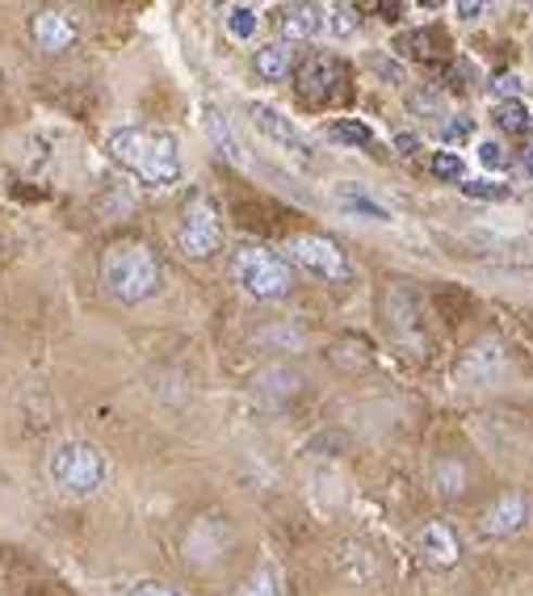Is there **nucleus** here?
Listing matches in <instances>:
<instances>
[{
  "instance_id": "obj_1",
  "label": "nucleus",
  "mask_w": 533,
  "mask_h": 596,
  "mask_svg": "<svg viewBox=\"0 0 533 596\" xmlns=\"http://www.w3.org/2000/svg\"><path fill=\"white\" fill-rule=\"evenodd\" d=\"M105 152L143 186L168 189L181 181V143L164 126H118L105 135Z\"/></svg>"
},
{
  "instance_id": "obj_2",
  "label": "nucleus",
  "mask_w": 533,
  "mask_h": 596,
  "mask_svg": "<svg viewBox=\"0 0 533 596\" xmlns=\"http://www.w3.org/2000/svg\"><path fill=\"white\" fill-rule=\"evenodd\" d=\"M101 282L118 303H143L164 286V265L148 244L123 240L101 256Z\"/></svg>"
},
{
  "instance_id": "obj_3",
  "label": "nucleus",
  "mask_w": 533,
  "mask_h": 596,
  "mask_svg": "<svg viewBox=\"0 0 533 596\" xmlns=\"http://www.w3.org/2000/svg\"><path fill=\"white\" fill-rule=\"evenodd\" d=\"M231 274H236V286L256 299V303H274V299H285L290 294V265H285L278 252L261 249V244H249V249L236 252V265H231Z\"/></svg>"
},
{
  "instance_id": "obj_4",
  "label": "nucleus",
  "mask_w": 533,
  "mask_h": 596,
  "mask_svg": "<svg viewBox=\"0 0 533 596\" xmlns=\"http://www.w3.org/2000/svg\"><path fill=\"white\" fill-rule=\"evenodd\" d=\"M51 479L67 496H89L105 483V458L89 441H63L51 454Z\"/></svg>"
},
{
  "instance_id": "obj_5",
  "label": "nucleus",
  "mask_w": 533,
  "mask_h": 596,
  "mask_svg": "<svg viewBox=\"0 0 533 596\" xmlns=\"http://www.w3.org/2000/svg\"><path fill=\"white\" fill-rule=\"evenodd\" d=\"M177 244H181V252H186L189 261H206V256L219 252L223 223H219V211H215L211 198H202V193L189 198L186 215H181V227H177Z\"/></svg>"
},
{
  "instance_id": "obj_6",
  "label": "nucleus",
  "mask_w": 533,
  "mask_h": 596,
  "mask_svg": "<svg viewBox=\"0 0 533 596\" xmlns=\"http://www.w3.org/2000/svg\"><path fill=\"white\" fill-rule=\"evenodd\" d=\"M290 261L299 265V269H307L312 278H323V282H341L348 274V261L341 244H332L328 236H290Z\"/></svg>"
},
{
  "instance_id": "obj_7",
  "label": "nucleus",
  "mask_w": 533,
  "mask_h": 596,
  "mask_svg": "<svg viewBox=\"0 0 533 596\" xmlns=\"http://www.w3.org/2000/svg\"><path fill=\"white\" fill-rule=\"evenodd\" d=\"M386 324L404 345L420 348V341H424V303H420L411 282H395L386 290Z\"/></svg>"
},
{
  "instance_id": "obj_8",
  "label": "nucleus",
  "mask_w": 533,
  "mask_h": 596,
  "mask_svg": "<svg viewBox=\"0 0 533 596\" xmlns=\"http://www.w3.org/2000/svg\"><path fill=\"white\" fill-rule=\"evenodd\" d=\"M504 366H508V353L496 337H483V341H474L467 353H462V362H458V370H454V382L458 386H487V382H496L504 375Z\"/></svg>"
},
{
  "instance_id": "obj_9",
  "label": "nucleus",
  "mask_w": 533,
  "mask_h": 596,
  "mask_svg": "<svg viewBox=\"0 0 533 596\" xmlns=\"http://www.w3.org/2000/svg\"><path fill=\"white\" fill-rule=\"evenodd\" d=\"M252 114V126L269 139V143H278L282 152H290L294 160H312V139L299 130V126L285 118L282 110H274V105H265V101H252L249 105Z\"/></svg>"
},
{
  "instance_id": "obj_10",
  "label": "nucleus",
  "mask_w": 533,
  "mask_h": 596,
  "mask_svg": "<svg viewBox=\"0 0 533 596\" xmlns=\"http://www.w3.org/2000/svg\"><path fill=\"white\" fill-rule=\"evenodd\" d=\"M231 525H227V517H202L186 537V559L198 567H211L227 559V550H231Z\"/></svg>"
},
{
  "instance_id": "obj_11",
  "label": "nucleus",
  "mask_w": 533,
  "mask_h": 596,
  "mask_svg": "<svg viewBox=\"0 0 533 596\" xmlns=\"http://www.w3.org/2000/svg\"><path fill=\"white\" fill-rule=\"evenodd\" d=\"M341 85H345V67L332 55H312L299 67V93L307 97V101H315V105L332 101V97L341 93Z\"/></svg>"
},
{
  "instance_id": "obj_12",
  "label": "nucleus",
  "mask_w": 533,
  "mask_h": 596,
  "mask_svg": "<svg viewBox=\"0 0 533 596\" xmlns=\"http://www.w3.org/2000/svg\"><path fill=\"white\" fill-rule=\"evenodd\" d=\"M525 521H530V500H525V492H504L500 500L483 512V534L512 537L525 530Z\"/></svg>"
},
{
  "instance_id": "obj_13",
  "label": "nucleus",
  "mask_w": 533,
  "mask_h": 596,
  "mask_svg": "<svg viewBox=\"0 0 533 596\" xmlns=\"http://www.w3.org/2000/svg\"><path fill=\"white\" fill-rule=\"evenodd\" d=\"M30 38L38 51L60 55V51H67L76 42V26L67 22V13H60V9H38L30 17Z\"/></svg>"
},
{
  "instance_id": "obj_14",
  "label": "nucleus",
  "mask_w": 533,
  "mask_h": 596,
  "mask_svg": "<svg viewBox=\"0 0 533 596\" xmlns=\"http://www.w3.org/2000/svg\"><path fill=\"white\" fill-rule=\"evenodd\" d=\"M337 206L353 215V219H366V223H391L395 219V211L386 206V202H378L375 193L366 186H353V181H341L337 186Z\"/></svg>"
},
{
  "instance_id": "obj_15",
  "label": "nucleus",
  "mask_w": 533,
  "mask_h": 596,
  "mask_svg": "<svg viewBox=\"0 0 533 596\" xmlns=\"http://www.w3.org/2000/svg\"><path fill=\"white\" fill-rule=\"evenodd\" d=\"M278 22H282V34L290 42H299V38H319V34L328 30V9H323V4H285Z\"/></svg>"
},
{
  "instance_id": "obj_16",
  "label": "nucleus",
  "mask_w": 533,
  "mask_h": 596,
  "mask_svg": "<svg viewBox=\"0 0 533 596\" xmlns=\"http://www.w3.org/2000/svg\"><path fill=\"white\" fill-rule=\"evenodd\" d=\"M202 126H206V139L215 143V152H219L227 164H244L240 139H236V130H231V123H227V114H223L219 105H206V118H202Z\"/></svg>"
},
{
  "instance_id": "obj_17",
  "label": "nucleus",
  "mask_w": 533,
  "mask_h": 596,
  "mask_svg": "<svg viewBox=\"0 0 533 596\" xmlns=\"http://www.w3.org/2000/svg\"><path fill=\"white\" fill-rule=\"evenodd\" d=\"M416 546H420V555L429 559V563L437 567H449L458 563V537L449 534V525H424L420 530V537H416Z\"/></svg>"
},
{
  "instance_id": "obj_18",
  "label": "nucleus",
  "mask_w": 533,
  "mask_h": 596,
  "mask_svg": "<svg viewBox=\"0 0 533 596\" xmlns=\"http://www.w3.org/2000/svg\"><path fill=\"white\" fill-rule=\"evenodd\" d=\"M256 76L261 80H269V85H278V80H285L290 76V67H294V47L290 42H265L261 51H256Z\"/></svg>"
},
{
  "instance_id": "obj_19",
  "label": "nucleus",
  "mask_w": 533,
  "mask_h": 596,
  "mask_svg": "<svg viewBox=\"0 0 533 596\" xmlns=\"http://www.w3.org/2000/svg\"><path fill=\"white\" fill-rule=\"evenodd\" d=\"M223 26H227V34H231L236 42H249V38H256V30H261V9H252V4H227V9H223Z\"/></svg>"
},
{
  "instance_id": "obj_20",
  "label": "nucleus",
  "mask_w": 533,
  "mask_h": 596,
  "mask_svg": "<svg viewBox=\"0 0 533 596\" xmlns=\"http://www.w3.org/2000/svg\"><path fill=\"white\" fill-rule=\"evenodd\" d=\"M492 123L500 126L504 135H525L533 123V114L525 110V101L517 97V101H496V105H492Z\"/></svg>"
},
{
  "instance_id": "obj_21",
  "label": "nucleus",
  "mask_w": 533,
  "mask_h": 596,
  "mask_svg": "<svg viewBox=\"0 0 533 596\" xmlns=\"http://www.w3.org/2000/svg\"><path fill=\"white\" fill-rule=\"evenodd\" d=\"M328 139L337 143H348V148H375V130L357 118H341V123L328 126Z\"/></svg>"
},
{
  "instance_id": "obj_22",
  "label": "nucleus",
  "mask_w": 533,
  "mask_h": 596,
  "mask_svg": "<svg viewBox=\"0 0 533 596\" xmlns=\"http://www.w3.org/2000/svg\"><path fill=\"white\" fill-rule=\"evenodd\" d=\"M433 483H437V492L445 496V500H454V496L467 492V467H462L458 458H445V462L437 467V479H433Z\"/></svg>"
},
{
  "instance_id": "obj_23",
  "label": "nucleus",
  "mask_w": 533,
  "mask_h": 596,
  "mask_svg": "<svg viewBox=\"0 0 533 596\" xmlns=\"http://www.w3.org/2000/svg\"><path fill=\"white\" fill-rule=\"evenodd\" d=\"M429 168H433L437 181H462V173H467V164H462L458 152H437V156L429 160Z\"/></svg>"
},
{
  "instance_id": "obj_24",
  "label": "nucleus",
  "mask_w": 533,
  "mask_h": 596,
  "mask_svg": "<svg viewBox=\"0 0 533 596\" xmlns=\"http://www.w3.org/2000/svg\"><path fill=\"white\" fill-rule=\"evenodd\" d=\"M328 30L337 34V38H348V34L357 30V9H348V4H332V9H328Z\"/></svg>"
},
{
  "instance_id": "obj_25",
  "label": "nucleus",
  "mask_w": 533,
  "mask_h": 596,
  "mask_svg": "<svg viewBox=\"0 0 533 596\" xmlns=\"http://www.w3.org/2000/svg\"><path fill=\"white\" fill-rule=\"evenodd\" d=\"M462 193H467V198H483V202H487V198H492V202H504V198H508V186H500V181H467Z\"/></svg>"
},
{
  "instance_id": "obj_26",
  "label": "nucleus",
  "mask_w": 533,
  "mask_h": 596,
  "mask_svg": "<svg viewBox=\"0 0 533 596\" xmlns=\"http://www.w3.org/2000/svg\"><path fill=\"white\" fill-rule=\"evenodd\" d=\"M236 596H278V588H274V575L256 571V575H249V580L240 584V593Z\"/></svg>"
},
{
  "instance_id": "obj_27",
  "label": "nucleus",
  "mask_w": 533,
  "mask_h": 596,
  "mask_svg": "<svg viewBox=\"0 0 533 596\" xmlns=\"http://www.w3.org/2000/svg\"><path fill=\"white\" fill-rule=\"evenodd\" d=\"M471 135H474V123L471 118H462V114H458L454 123H445V130H441V139H445V143H467Z\"/></svg>"
},
{
  "instance_id": "obj_28",
  "label": "nucleus",
  "mask_w": 533,
  "mask_h": 596,
  "mask_svg": "<svg viewBox=\"0 0 533 596\" xmlns=\"http://www.w3.org/2000/svg\"><path fill=\"white\" fill-rule=\"evenodd\" d=\"M479 164H483V168H496V173H500V168H508V156H504L500 143H492V139H487V143H479Z\"/></svg>"
},
{
  "instance_id": "obj_29",
  "label": "nucleus",
  "mask_w": 533,
  "mask_h": 596,
  "mask_svg": "<svg viewBox=\"0 0 533 596\" xmlns=\"http://www.w3.org/2000/svg\"><path fill=\"white\" fill-rule=\"evenodd\" d=\"M492 89H496L504 101H517V93H521V76H517V72H500V76L492 80Z\"/></svg>"
},
{
  "instance_id": "obj_30",
  "label": "nucleus",
  "mask_w": 533,
  "mask_h": 596,
  "mask_svg": "<svg viewBox=\"0 0 533 596\" xmlns=\"http://www.w3.org/2000/svg\"><path fill=\"white\" fill-rule=\"evenodd\" d=\"M130 596H186V593H177V588H168V584H139Z\"/></svg>"
},
{
  "instance_id": "obj_31",
  "label": "nucleus",
  "mask_w": 533,
  "mask_h": 596,
  "mask_svg": "<svg viewBox=\"0 0 533 596\" xmlns=\"http://www.w3.org/2000/svg\"><path fill=\"white\" fill-rule=\"evenodd\" d=\"M479 13H483V4H471V0H467V4H458V17H462V22H474Z\"/></svg>"
},
{
  "instance_id": "obj_32",
  "label": "nucleus",
  "mask_w": 533,
  "mask_h": 596,
  "mask_svg": "<svg viewBox=\"0 0 533 596\" xmlns=\"http://www.w3.org/2000/svg\"><path fill=\"white\" fill-rule=\"evenodd\" d=\"M395 148H399L404 156H411V152H416V139H411V135H395Z\"/></svg>"
},
{
  "instance_id": "obj_33",
  "label": "nucleus",
  "mask_w": 533,
  "mask_h": 596,
  "mask_svg": "<svg viewBox=\"0 0 533 596\" xmlns=\"http://www.w3.org/2000/svg\"><path fill=\"white\" fill-rule=\"evenodd\" d=\"M525 173L533 177V139H525Z\"/></svg>"
}]
</instances>
